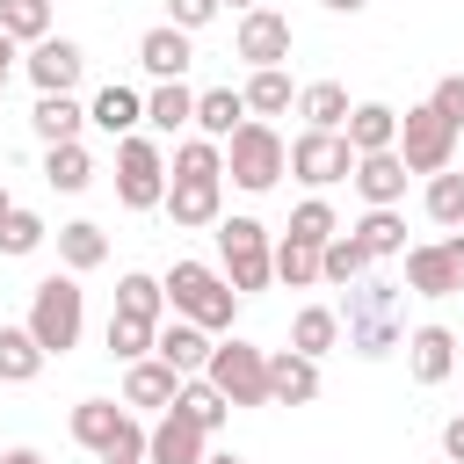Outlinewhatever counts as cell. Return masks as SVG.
Here are the masks:
<instances>
[{
	"label": "cell",
	"mask_w": 464,
	"mask_h": 464,
	"mask_svg": "<svg viewBox=\"0 0 464 464\" xmlns=\"http://www.w3.org/2000/svg\"><path fill=\"white\" fill-rule=\"evenodd\" d=\"M239 94H246V116H283V109L297 102V94H290V72H283V65H254V80H246Z\"/></svg>",
	"instance_id": "cell-32"
},
{
	"label": "cell",
	"mask_w": 464,
	"mask_h": 464,
	"mask_svg": "<svg viewBox=\"0 0 464 464\" xmlns=\"http://www.w3.org/2000/svg\"><path fill=\"white\" fill-rule=\"evenodd\" d=\"M203 377H210L232 406H276V399H268V348H254V341H218Z\"/></svg>",
	"instance_id": "cell-9"
},
{
	"label": "cell",
	"mask_w": 464,
	"mask_h": 464,
	"mask_svg": "<svg viewBox=\"0 0 464 464\" xmlns=\"http://www.w3.org/2000/svg\"><path fill=\"white\" fill-rule=\"evenodd\" d=\"M80 123H87V109H80L72 94H36V109H29V130H36L44 145H65V138H80Z\"/></svg>",
	"instance_id": "cell-26"
},
{
	"label": "cell",
	"mask_w": 464,
	"mask_h": 464,
	"mask_svg": "<svg viewBox=\"0 0 464 464\" xmlns=\"http://www.w3.org/2000/svg\"><path fill=\"white\" fill-rule=\"evenodd\" d=\"M145 123H152V130H181V123H196V94H188L181 80H160V87L145 94Z\"/></svg>",
	"instance_id": "cell-33"
},
{
	"label": "cell",
	"mask_w": 464,
	"mask_h": 464,
	"mask_svg": "<svg viewBox=\"0 0 464 464\" xmlns=\"http://www.w3.org/2000/svg\"><path fill=\"white\" fill-rule=\"evenodd\" d=\"M341 130H348L355 160H362V152H392V145H399V109H384V102H355Z\"/></svg>",
	"instance_id": "cell-22"
},
{
	"label": "cell",
	"mask_w": 464,
	"mask_h": 464,
	"mask_svg": "<svg viewBox=\"0 0 464 464\" xmlns=\"http://www.w3.org/2000/svg\"><path fill=\"white\" fill-rule=\"evenodd\" d=\"M239 123H246V94H232V87H203V94H196V130H203V138L225 145Z\"/></svg>",
	"instance_id": "cell-25"
},
{
	"label": "cell",
	"mask_w": 464,
	"mask_h": 464,
	"mask_svg": "<svg viewBox=\"0 0 464 464\" xmlns=\"http://www.w3.org/2000/svg\"><path fill=\"white\" fill-rule=\"evenodd\" d=\"M399 160H406L413 174H442V167L457 160V123H450L435 102L406 109V116H399Z\"/></svg>",
	"instance_id": "cell-10"
},
{
	"label": "cell",
	"mask_w": 464,
	"mask_h": 464,
	"mask_svg": "<svg viewBox=\"0 0 464 464\" xmlns=\"http://www.w3.org/2000/svg\"><path fill=\"white\" fill-rule=\"evenodd\" d=\"M218 261H225V283H232L239 297L268 290V276H276L268 225H261V218H218Z\"/></svg>",
	"instance_id": "cell-6"
},
{
	"label": "cell",
	"mask_w": 464,
	"mask_h": 464,
	"mask_svg": "<svg viewBox=\"0 0 464 464\" xmlns=\"http://www.w3.org/2000/svg\"><path fill=\"white\" fill-rule=\"evenodd\" d=\"M174 413H188L203 435H218V428H225V413H232V399H225L210 377H181V399H174Z\"/></svg>",
	"instance_id": "cell-31"
},
{
	"label": "cell",
	"mask_w": 464,
	"mask_h": 464,
	"mask_svg": "<svg viewBox=\"0 0 464 464\" xmlns=\"http://www.w3.org/2000/svg\"><path fill=\"white\" fill-rule=\"evenodd\" d=\"M138 65H145L152 80H181V72L196 65V51H188V29H174V22L145 29V36H138Z\"/></svg>",
	"instance_id": "cell-19"
},
{
	"label": "cell",
	"mask_w": 464,
	"mask_h": 464,
	"mask_svg": "<svg viewBox=\"0 0 464 464\" xmlns=\"http://www.w3.org/2000/svg\"><path fill=\"white\" fill-rule=\"evenodd\" d=\"M0 464H44L36 450H0Z\"/></svg>",
	"instance_id": "cell-47"
},
{
	"label": "cell",
	"mask_w": 464,
	"mask_h": 464,
	"mask_svg": "<svg viewBox=\"0 0 464 464\" xmlns=\"http://www.w3.org/2000/svg\"><path fill=\"white\" fill-rule=\"evenodd\" d=\"M355 239H362V246L384 261V254H399V246H406V225H399V210H392V203H377V210L355 225Z\"/></svg>",
	"instance_id": "cell-38"
},
{
	"label": "cell",
	"mask_w": 464,
	"mask_h": 464,
	"mask_svg": "<svg viewBox=\"0 0 464 464\" xmlns=\"http://www.w3.org/2000/svg\"><path fill=\"white\" fill-rule=\"evenodd\" d=\"M218 7H225V0H167V22H174V29H203Z\"/></svg>",
	"instance_id": "cell-44"
},
{
	"label": "cell",
	"mask_w": 464,
	"mask_h": 464,
	"mask_svg": "<svg viewBox=\"0 0 464 464\" xmlns=\"http://www.w3.org/2000/svg\"><path fill=\"white\" fill-rule=\"evenodd\" d=\"M268 399L276 406H312L319 399V355H304V348L268 355Z\"/></svg>",
	"instance_id": "cell-17"
},
{
	"label": "cell",
	"mask_w": 464,
	"mask_h": 464,
	"mask_svg": "<svg viewBox=\"0 0 464 464\" xmlns=\"http://www.w3.org/2000/svg\"><path fill=\"white\" fill-rule=\"evenodd\" d=\"M370 261H377V254H370L355 232H334V239L319 246V283H362Z\"/></svg>",
	"instance_id": "cell-28"
},
{
	"label": "cell",
	"mask_w": 464,
	"mask_h": 464,
	"mask_svg": "<svg viewBox=\"0 0 464 464\" xmlns=\"http://www.w3.org/2000/svg\"><path fill=\"white\" fill-rule=\"evenodd\" d=\"M152 341H160V319L109 312V355H116V362H138V355H152Z\"/></svg>",
	"instance_id": "cell-35"
},
{
	"label": "cell",
	"mask_w": 464,
	"mask_h": 464,
	"mask_svg": "<svg viewBox=\"0 0 464 464\" xmlns=\"http://www.w3.org/2000/svg\"><path fill=\"white\" fill-rule=\"evenodd\" d=\"M0 29L14 44H44L51 36V0H0Z\"/></svg>",
	"instance_id": "cell-36"
},
{
	"label": "cell",
	"mask_w": 464,
	"mask_h": 464,
	"mask_svg": "<svg viewBox=\"0 0 464 464\" xmlns=\"http://www.w3.org/2000/svg\"><path fill=\"white\" fill-rule=\"evenodd\" d=\"M7 72H14V36L0 29V87H7Z\"/></svg>",
	"instance_id": "cell-46"
},
{
	"label": "cell",
	"mask_w": 464,
	"mask_h": 464,
	"mask_svg": "<svg viewBox=\"0 0 464 464\" xmlns=\"http://www.w3.org/2000/svg\"><path fill=\"white\" fill-rule=\"evenodd\" d=\"M29 80H36V94H72L80 87V72H87V51L72 44V36H44V44H29Z\"/></svg>",
	"instance_id": "cell-14"
},
{
	"label": "cell",
	"mask_w": 464,
	"mask_h": 464,
	"mask_svg": "<svg viewBox=\"0 0 464 464\" xmlns=\"http://www.w3.org/2000/svg\"><path fill=\"white\" fill-rule=\"evenodd\" d=\"M116 203L123 210H160L167 203V160L152 138H116Z\"/></svg>",
	"instance_id": "cell-8"
},
{
	"label": "cell",
	"mask_w": 464,
	"mask_h": 464,
	"mask_svg": "<svg viewBox=\"0 0 464 464\" xmlns=\"http://www.w3.org/2000/svg\"><path fill=\"white\" fill-rule=\"evenodd\" d=\"M160 283H167V304H174L181 319L210 326V334H225V326H232V312H239V290H232L218 268H203V261H174Z\"/></svg>",
	"instance_id": "cell-4"
},
{
	"label": "cell",
	"mask_w": 464,
	"mask_h": 464,
	"mask_svg": "<svg viewBox=\"0 0 464 464\" xmlns=\"http://www.w3.org/2000/svg\"><path fill=\"white\" fill-rule=\"evenodd\" d=\"M442 450H450V464H464V413L442 428Z\"/></svg>",
	"instance_id": "cell-45"
},
{
	"label": "cell",
	"mask_w": 464,
	"mask_h": 464,
	"mask_svg": "<svg viewBox=\"0 0 464 464\" xmlns=\"http://www.w3.org/2000/svg\"><path fill=\"white\" fill-rule=\"evenodd\" d=\"M406 290L413 297H457L464 290V232L428 239V246H406Z\"/></svg>",
	"instance_id": "cell-12"
},
{
	"label": "cell",
	"mask_w": 464,
	"mask_h": 464,
	"mask_svg": "<svg viewBox=\"0 0 464 464\" xmlns=\"http://www.w3.org/2000/svg\"><path fill=\"white\" fill-rule=\"evenodd\" d=\"M225 7H239V14H246V7H268V0H225Z\"/></svg>",
	"instance_id": "cell-50"
},
{
	"label": "cell",
	"mask_w": 464,
	"mask_h": 464,
	"mask_svg": "<svg viewBox=\"0 0 464 464\" xmlns=\"http://www.w3.org/2000/svg\"><path fill=\"white\" fill-rule=\"evenodd\" d=\"M341 341V312L334 304H304L297 319H290V348H304V355H326Z\"/></svg>",
	"instance_id": "cell-34"
},
{
	"label": "cell",
	"mask_w": 464,
	"mask_h": 464,
	"mask_svg": "<svg viewBox=\"0 0 464 464\" xmlns=\"http://www.w3.org/2000/svg\"><path fill=\"white\" fill-rule=\"evenodd\" d=\"M290 174H297L304 188H334V181H348V174H355V145H348V130H297V138H290Z\"/></svg>",
	"instance_id": "cell-11"
},
{
	"label": "cell",
	"mask_w": 464,
	"mask_h": 464,
	"mask_svg": "<svg viewBox=\"0 0 464 464\" xmlns=\"http://www.w3.org/2000/svg\"><path fill=\"white\" fill-rule=\"evenodd\" d=\"M87 123H94V130H109V138H130V130L145 123V102H138L130 87H116V80H109V87L87 102Z\"/></svg>",
	"instance_id": "cell-23"
},
{
	"label": "cell",
	"mask_w": 464,
	"mask_h": 464,
	"mask_svg": "<svg viewBox=\"0 0 464 464\" xmlns=\"http://www.w3.org/2000/svg\"><path fill=\"white\" fill-rule=\"evenodd\" d=\"M44 181H51L58 196H80V188L94 181V160H87V145H80V138L51 145V152H44Z\"/></svg>",
	"instance_id": "cell-30"
},
{
	"label": "cell",
	"mask_w": 464,
	"mask_h": 464,
	"mask_svg": "<svg viewBox=\"0 0 464 464\" xmlns=\"http://www.w3.org/2000/svg\"><path fill=\"white\" fill-rule=\"evenodd\" d=\"M210 348H218V341H210V326H196V319H181V312H174V319H160L152 355H167L181 377H203V370H210Z\"/></svg>",
	"instance_id": "cell-15"
},
{
	"label": "cell",
	"mask_w": 464,
	"mask_h": 464,
	"mask_svg": "<svg viewBox=\"0 0 464 464\" xmlns=\"http://www.w3.org/2000/svg\"><path fill=\"white\" fill-rule=\"evenodd\" d=\"M167 218L181 232L225 218V145L218 138H188L174 152V167H167Z\"/></svg>",
	"instance_id": "cell-1"
},
{
	"label": "cell",
	"mask_w": 464,
	"mask_h": 464,
	"mask_svg": "<svg viewBox=\"0 0 464 464\" xmlns=\"http://www.w3.org/2000/svg\"><path fill=\"white\" fill-rule=\"evenodd\" d=\"M210 457V435L188 420V413H160V428H152V442H145V464H203Z\"/></svg>",
	"instance_id": "cell-16"
},
{
	"label": "cell",
	"mask_w": 464,
	"mask_h": 464,
	"mask_svg": "<svg viewBox=\"0 0 464 464\" xmlns=\"http://www.w3.org/2000/svg\"><path fill=\"white\" fill-rule=\"evenodd\" d=\"M428 102H435V109H442V116H450V123L464 130V72H450V80H435V94H428Z\"/></svg>",
	"instance_id": "cell-43"
},
{
	"label": "cell",
	"mask_w": 464,
	"mask_h": 464,
	"mask_svg": "<svg viewBox=\"0 0 464 464\" xmlns=\"http://www.w3.org/2000/svg\"><path fill=\"white\" fill-rule=\"evenodd\" d=\"M80 326H87V290L72 283V268L65 276H44L36 297H29V334L44 341V355H65L80 341Z\"/></svg>",
	"instance_id": "cell-7"
},
{
	"label": "cell",
	"mask_w": 464,
	"mask_h": 464,
	"mask_svg": "<svg viewBox=\"0 0 464 464\" xmlns=\"http://www.w3.org/2000/svg\"><path fill=\"white\" fill-rule=\"evenodd\" d=\"M326 7H334V14H355V7H362V0H326Z\"/></svg>",
	"instance_id": "cell-48"
},
{
	"label": "cell",
	"mask_w": 464,
	"mask_h": 464,
	"mask_svg": "<svg viewBox=\"0 0 464 464\" xmlns=\"http://www.w3.org/2000/svg\"><path fill=\"white\" fill-rule=\"evenodd\" d=\"M58 261H65L72 276H87V268H102V261H109V232H102V225H87V218H72V225H58Z\"/></svg>",
	"instance_id": "cell-27"
},
{
	"label": "cell",
	"mask_w": 464,
	"mask_h": 464,
	"mask_svg": "<svg viewBox=\"0 0 464 464\" xmlns=\"http://www.w3.org/2000/svg\"><path fill=\"white\" fill-rule=\"evenodd\" d=\"M203 464H246V457H232V450H218V457H203Z\"/></svg>",
	"instance_id": "cell-49"
},
{
	"label": "cell",
	"mask_w": 464,
	"mask_h": 464,
	"mask_svg": "<svg viewBox=\"0 0 464 464\" xmlns=\"http://www.w3.org/2000/svg\"><path fill=\"white\" fill-rule=\"evenodd\" d=\"M406 174H413V167H406V160H399V145H392V152H362L348 181H355V188H362V203L377 210V203H399V196H406Z\"/></svg>",
	"instance_id": "cell-20"
},
{
	"label": "cell",
	"mask_w": 464,
	"mask_h": 464,
	"mask_svg": "<svg viewBox=\"0 0 464 464\" xmlns=\"http://www.w3.org/2000/svg\"><path fill=\"white\" fill-rule=\"evenodd\" d=\"M406 370H413V384H442L457 370V334L450 326H413L406 334Z\"/></svg>",
	"instance_id": "cell-18"
},
{
	"label": "cell",
	"mask_w": 464,
	"mask_h": 464,
	"mask_svg": "<svg viewBox=\"0 0 464 464\" xmlns=\"http://www.w3.org/2000/svg\"><path fill=\"white\" fill-rule=\"evenodd\" d=\"M44 362H51V355H44V341H36L29 326H0V384H29Z\"/></svg>",
	"instance_id": "cell-29"
},
{
	"label": "cell",
	"mask_w": 464,
	"mask_h": 464,
	"mask_svg": "<svg viewBox=\"0 0 464 464\" xmlns=\"http://www.w3.org/2000/svg\"><path fill=\"white\" fill-rule=\"evenodd\" d=\"M72 442H80V450H94L102 464H145L152 428H138L116 399H80V406H72Z\"/></svg>",
	"instance_id": "cell-3"
},
{
	"label": "cell",
	"mask_w": 464,
	"mask_h": 464,
	"mask_svg": "<svg viewBox=\"0 0 464 464\" xmlns=\"http://www.w3.org/2000/svg\"><path fill=\"white\" fill-rule=\"evenodd\" d=\"M232 51H239L246 65H283V58H290V14H276V7H246L239 29H232Z\"/></svg>",
	"instance_id": "cell-13"
},
{
	"label": "cell",
	"mask_w": 464,
	"mask_h": 464,
	"mask_svg": "<svg viewBox=\"0 0 464 464\" xmlns=\"http://www.w3.org/2000/svg\"><path fill=\"white\" fill-rule=\"evenodd\" d=\"M123 399H130V406H174V399H181V370H174L167 355H138L130 377H123Z\"/></svg>",
	"instance_id": "cell-21"
},
{
	"label": "cell",
	"mask_w": 464,
	"mask_h": 464,
	"mask_svg": "<svg viewBox=\"0 0 464 464\" xmlns=\"http://www.w3.org/2000/svg\"><path fill=\"white\" fill-rule=\"evenodd\" d=\"M341 225H334V203H319V196H304L297 210H290V239H312V246H326Z\"/></svg>",
	"instance_id": "cell-41"
},
{
	"label": "cell",
	"mask_w": 464,
	"mask_h": 464,
	"mask_svg": "<svg viewBox=\"0 0 464 464\" xmlns=\"http://www.w3.org/2000/svg\"><path fill=\"white\" fill-rule=\"evenodd\" d=\"M225 174H232L246 196H268V188L290 174V145L254 116V123H239V130L225 138Z\"/></svg>",
	"instance_id": "cell-5"
},
{
	"label": "cell",
	"mask_w": 464,
	"mask_h": 464,
	"mask_svg": "<svg viewBox=\"0 0 464 464\" xmlns=\"http://www.w3.org/2000/svg\"><path fill=\"white\" fill-rule=\"evenodd\" d=\"M297 116H304V130H341V123H348V87H341V80L297 87Z\"/></svg>",
	"instance_id": "cell-24"
},
{
	"label": "cell",
	"mask_w": 464,
	"mask_h": 464,
	"mask_svg": "<svg viewBox=\"0 0 464 464\" xmlns=\"http://www.w3.org/2000/svg\"><path fill=\"white\" fill-rule=\"evenodd\" d=\"M341 326H348V348L355 355H392V348H406V319H399V283H377V276H362V283H348V312H341Z\"/></svg>",
	"instance_id": "cell-2"
},
{
	"label": "cell",
	"mask_w": 464,
	"mask_h": 464,
	"mask_svg": "<svg viewBox=\"0 0 464 464\" xmlns=\"http://www.w3.org/2000/svg\"><path fill=\"white\" fill-rule=\"evenodd\" d=\"M7 210H14V203H7V188H0V218H7Z\"/></svg>",
	"instance_id": "cell-51"
},
{
	"label": "cell",
	"mask_w": 464,
	"mask_h": 464,
	"mask_svg": "<svg viewBox=\"0 0 464 464\" xmlns=\"http://www.w3.org/2000/svg\"><path fill=\"white\" fill-rule=\"evenodd\" d=\"M276 276H283L290 290L319 283V246H312V239H290V232H283V246H276Z\"/></svg>",
	"instance_id": "cell-39"
},
{
	"label": "cell",
	"mask_w": 464,
	"mask_h": 464,
	"mask_svg": "<svg viewBox=\"0 0 464 464\" xmlns=\"http://www.w3.org/2000/svg\"><path fill=\"white\" fill-rule=\"evenodd\" d=\"M36 246H44V218L14 203V210L0 218V254H36Z\"/></svg>",
	"instance_id": "cell-42"
},
{
	"label": "cell",
	"mask_w": 464,
	"mask_h": 464,
	"mask_svg": "<svg viewBox=\"0 0 464 464\" xmlns=\"http://www.w3.org/2000/svg\"><path fill=\"white\" fill-rule=\"evenodd\" d=\"M116 312H138V319H160V312H167V283H160V276H138V268H130V276L116 283Z\"/></svg>",
	"instance_id": "cell-37"
},
{
	"label": "cell",
	"mask_w": 464,
	"mask_h": 464,
	"mask_svg": "<svg viewBox=\"0 0 464 464\" xmlns=\"http://www.w3.org/2000/svg\"><path fill=\"white\" fill-rule=\"evenodd\" d=\"M428 218L435 225H464V174H428Z\"/></svg>",
	"instance_id": "cell-40"
}]
</instances>
